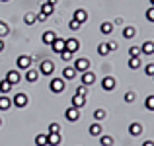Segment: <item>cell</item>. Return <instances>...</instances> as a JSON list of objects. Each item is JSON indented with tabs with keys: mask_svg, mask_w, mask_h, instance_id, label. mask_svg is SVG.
I'll list each match as a JSON object with an SVG mask.
<instances>
[{
	"mask_svg": "<svg viewBox=\"0 0 154 146\" xmlns=\"http://www.w3.org/2000/svg\"><path fill=\"white\" fill-rule=\"evenodd\" d=\"M64 117H66V121H70V123H76V121L80 119V109H76V107H68L66 111H64Z\"/></svg>",
	"mask_w": 154,
	"mask_h": 146,
	"instance_id": "obj_9",
	"label": "cell"
},
{
	"mask_svg": "<svg viewBox=\"0 0 154 146\" xmlns=\"http://www.w3.org/2000/svg\"><path fill=\"white\" fill-rule=\"evenodd\" d=\"M117 86V80L113 78V76H105V78L102 80V90L103 92H113Z\"/></svg>",
	"mask_w": 154,
	"mask_h": 146,
	"instance_id": "obj_8",
	"label": "cell"
},
{
	"mask_svg": "<svg viewBox=\"0 0 154 146\" xmlns=\"http://www.w3.org/2000/svg\"><path fill=\"white\" fill-rule=\"evenodd\" d=\"M76 94H78V96H84V97H86V96H88V86H82V84H80V86L76 88Z\"/></svg>",
	"mask_w": 154,
	"mask_h": 146,
	"instance_id": "obj_39",
	"label": "cell"
},
{
	"mask_svg": "<svg viewBox=\"0 0 154 146\" xmlns=\"http://www.w3.org/2000/svg\"><path fill=\"white\" fill-rule=\"evenodd\" d=\"M10 107H14L12 99L8 96H0V111H8Z\"/></svg>",
	"mask_w": 154,
	"mask_h": 146,
	"instance_id": "obj_20",
	"label": "cell"
},
{
	"mask_svg": "<svg viewBox=\"0 0 154 146\" xmlns=\"http://www.w3.org/2000/svg\"><path fill=\"white\" fill-rule=\"evenodd\" d=\"M127 64H129L131 70H137V68H140V59H139V56H131Z\"/></svg>",
	"mask_w": 154,
	"mask_h": 146,
	"instance_id": "obj_29",
	"label": "cell"
},
{
	"mask_svg": "<svg viewBox=\"0 0 154 146\" xmlns=\"http://www.w3.org/2000/svg\"><path fill=\"white\" fill-rule=\"evenodd\" d=\"M10 90H12V84L8 82V80H2V82H0V94L8 96V94H10Z\"/></svg>",
	"mask_w": 154,
	"mask_h": 146,
	"instance_id": "obj_26",
	"label": "cell"
},
{
	"mask_svg": "<svg viewBox=\"0 0 154 146\" xmlns=\"http://www.w3.org/2000/svg\"><path fill=\"white\" fill-rule=\"evenodd\" d=\"M49 90L53 92V94H63V92H64V80H63V78H59V76L51 78V82H49Z\"/></svg>",
	"mask_w": 154,
	"mask_h": 146,
	"instance_id": "obj_3",
	"label": "cell"
},
{
	"mask_svg": "<svg viewBox=\"0 0 154 146\" xmlns=\"http://www.w3.org/2000/svg\"><path fill=\"white\" fill-rule=\"evenodd\" d=\"M55 39H57V33H55V31H51V29H49V31H45V33H43L41 41L45 43V45H49V47H51V43L55 41Z\"/></svg>",
	"mask_w": 154,
	"mask_h": 146,
	"instance_id": "obj_21",
	"label": "cell"
},
{
	"mask_svg": "<svg viewBox=\"0 0 154 146\" xmlns=\"http://www.w3.org/2000/svg\"><path fill=\"white\" fill-rule=\"evenodd\" d=\"M12 103H14V107H20V109H23L27 103H29V97H27V94L20 92V94H16L14 97H12Z\"/></svg>",
	"mask_w": 154,
	"mask_h": 146,
	"instance_id": "obj_4",
	"label": "cell"
},
{
	"mask_svg": "<svg viewBox=\"0 0 154 146\" xmlns=\"http://www.w3.org/2000/svg\"><path fill=\"white\" fill-rule=\"evenodd\" d=\"M51 49H53V51L57 53V55H60V53L64 51V39H63V37H59V35H57V39H55V41L51 43Z\"/></svg>",
	"mask_w": 154,
	"mask_h": 146,
	"instance_id": "obj_13",
	"label": "cell"
},
{
	"mask_svg": "<svg viewBox=\"0 0 154 146\" xmlns=\"http://www.w3.org/2000/svg\"><path fill=\"white\" fill-rule=\"evenodd\" d=\"M63 138H60V132H55V135H47V144L49 146H60Z\"/></svg>",
	"mask_w": 154,
	"mask_h": 146,
	"instance_id": "obj_19",
	"label": "cell"
},
{
	"mask_svg": "<svg viewBox=\"0 0 154 146\" xmlns=\"http://www.w3.org/2000/svg\"><path fill=\"white\" fill-rule=\"evenodd\" d=\"M53 12H55V6H51V4H41V6H39V14H43V16H47V18H49V16L53 14Z\"/></svg>",
	"mask_w": 154,
	"mask_h": 146,
	"instance_id": "obj_22",
	"label": "cell"
},
{
	"mask_svg": "<svg viewBox=\"0 0 154 146\" xmlns=\"http://www.w3.org/2000/svg\"><path fill=\"white\" fill-rule=\"evenodd\" d=\"M152 80H154V76H152Z\"/></svg>",
	"mask_w": 154,
	"mask_h": 146,
	"instance_id": "obj_51",
	"label": "cell"
},
{
	"mask_svg": "<svg viewBox=\"0 0 154 146\" xmlns=\"http://www.w3.org/2000/svg\"><path fill=\"white\" fill-rule=\"evenodd\" d=\"M0 125H2V119H0Z\"/></svg>",
	"mask_w": 154,
	"mask_h": 146,
	"instance_id": "obj_50",
	"label": "cell"
},
{
	"mask_svg": "<svg viewBox=\"0 0 154 146\" xmlns=\"http://www.w3.org/2000/svg\"><path fill=\"white\" fill-rule=\"evenodd\" d=\"M98 138H100V144L102 146H113V142H115L113 136H109V135H102V136H98Z\"/></svg>",
	"mask_w": 154,
	"mask_h": 146,
	"instance_id": "obj_27",
	"label": "cell"
},
{
	"mask_svg": "<svg viewBox=\"0 0 154 146\" xmlns=\"http://www.w3.org/2000/svg\"><path fill=\"white\" fill-rule=\"evenodd\" d=\"M143 146H154V140H144Z\"/></svg>",
	"mask_w": 154,
	"mask_h": 146,
	"instance_id": "obj_45",
	"label": "cell"
},
{
	"mask_svg": "<svg viewBox=\"0 0 154 146\" xmlns=\"http://www.w3.org/2000/svg\"><path fill=\"white\" fill-rule=\"evenodd\" d=\"M4 80H8L12 86H16V84L22 82V74H20L18 68H14V70H8V72H6V78H4Z\"/></svg>",
	"mask_w": 154,
	"mask_h": 146,
	"instance_id": "obj_5",
	"label": "cell"
},
{
	"mask_svg": "<svg viewBox=\"0 0 154 146\" xmlns=\"http://www.w3.org/2000/svg\"><path fill=\"white\" fill-rule=\"evenodd\" d=\"M23 22H26L27 26H33V23L37 22V14H35V12H27V14L23 16Z\"/></svg>",
	"mask_w": 154,
	"mask_h": 146,
	"instance_id": "obj_24",
	"label": "cell"
},
{
	"mask_svg": "<svg viewBox=\"0 0 154 146\" xmlns=\"http://www.w3.org/2000/svg\"><path fill=\"white\" fill-rule=\"evenodd\" d=\"M123 99H125V103H135V99H137V94H135V92H125Z\"/></svg>",
	"mask_w": 154,
	"mask_h": 146,
	"instance_id": "obj_32",
	"label": "cell"
},
{
	"mask_svg": "<svg viewBox=\"0 0 154 146\" xmlns=\"http://www.w3.org/2000/svg\"><path fill=\"white\" fill-rule=\"evenodd\" d=\"M113 26H123V18H115V22H111Z\"/></svg>",
	"mask_w": 154,
	"mask_h": 146,
	"instance_id": "obj_43",
	"label": "cell"
},
{
	"mask_svg": "<svg viewBox=\"0 0 154 146\" xmlns=\"http://www.w3.org/2000/svg\"><path fill=\"white\" fill-rule=\"evenodd\" d=\"M150 4H152V6H154V0H150Z\"/></svg>",
	"mask_w": 154,
	"mask_h": 146,
	"instance_id": "obj_49",
	"label": "cell"
},
{
	"mask_svg": "<svg viewBox=\"0 0 154 146\" xmlns=\"http://www.w3.org/2000/svg\"><path fill=\"white\" fill-rule=\"evenodd\" d=\"M107 49H109V53L117 51V49H119V43H117V41H107Z\"/></svg>",
	"mask_w": 154,
	"mask_h": 146,
	"instance_id": "obj_42",
	"label": "cell"
},
{
	"mask_svg": "<svg viewBox=\"0 0 154 146\" xmlns=\"http://www.w3.org/2000/svg\"><path fill=\"white\" fill-rule=\"evenodd\" d=\"M72 20H76L78 23H86V22H88V12L84 10V8H78V10H74Z\"/></svg>",
	"mask_w": 154,
	"mask_h": 146,
	"instance_id": "obj_12",
	"label": "cell"
},
{
	"mask_svg": "<svg viewBox=\"0 0 154 146\" xmlns=\"http://www.w3.org/2000/svg\"><path fill=\"white\" fill-rule=\"evenodd\" d=\"M84 105H86V97H84V96H78V94H74V96H72V107L82 109Z\"/></svg>",
	"mask_w": 154,
	"mask_h": 146,
	"instance_id": "obj_18",
	"label": "cell"
},
{
	"mask_svg": "<svg viewBox=\"0 0 154 146\" xmlns=\"http://www.w3.org/2000/svg\"><path fill=\"white\" fill-rule=\"evenodd\" d=\"M47 4H51V6H57V4H59V0H47Z\"/></svg>",
	"mask_w": 154,
	"mask_h": 146,
	"instance_id": "obj_46",
	"label": "cell"
},
{
	"mask_svg": "<svg viewBox=\"0 0 154 146\" xmlns=\"http://www.w3.org/2000/svg\"><path fill=\"white\" fill-rule=\"evenodd\" d=\"M80 82H82V86H92V84L96 82V74L92 70L80 72Z\"/></svg>",
	"mask_w": 154,
	"mask_h": 146,
	"instance_id": "obj_6",
	"label": "cell"
},
{
	"mask_svg": "<svg viewBox=\"0 0 154 146\" xmlns=\"http://www.w3.org/2000/svg\"><path fill=\"white\" fill-rule=\"evenodd\" d=\"M76 74H78V72H76L74 66H66V68L63 70V76H60V78H63V80H74Z\"/></svg>",
	"mask_w": 154,
	"mask_h": 146,
	"instance_id": "obj_17",
	"label": "cell"
},
{
	"mask_svg": "<svg viewBox=\"0 0 154 146\" xmlns=\"http://www.w3.org/2000/svg\"><path fill=\"white\" fill-rule=\"evenodd\" d=\"M2 51H4V41L0 39V53H2Z\"/></svg>",
	"mask_w": 154,
	"mask_h": 146,
	"instance_id": "obj_47",
	"label": "cell"
},
{
	"mask_svg": "<svg viewBox=\"0 0 154 146\" xmlns=\"http://www.w3.org/2000/svg\"><path fill=\"white\" fill-rule=\"evenodd\" d=\"M39 76H41V74H39V70H35V68H27L26 74H23V78H26L29 84H33V82H37V80H39Z\"/></svg>",
	"mask_w": 154,
	"mask_h": 146,
	"instance_id": "obj_11",
	"label": "cell"
},
{
	"mask_svg": "<svg viewBox=\"0 0 154 146\" xmlns=\"http://www.w3.org/2000/svg\"><path fill=\"white\" fill-rule=\"evenodd\" d=\"M137 35V29L133 26H127V27H123V37L125 39H133Z\"/></svg>",
	"mask_w": 154,
	"mask_h": 146,
	"instance_id": "obj_23",
	"label": "cell"
},
{
	"mask_svg": "<svg viewBox=\"0 0 154 146\" xmlns=\"http://www.w3.org/2000/svg\"><path fill=\"white\" fill-rule=\"evenodd\" d=\"M45 20H47V16H43V14L37 12V22H45Z\"/></svg>",
	"mask_w": 154,
	"mask_h": 146,
	"instance_id": "obj_44",
	"label": "cell"
},
{
	"mask_svg": "<svg viewBox=\"0 0 154 146\" xmlns=\"http://www.w3.org/2000/svg\"><path fill=\"white\" fill-rule=\"evenodd\" d=\"M88 132H90V136H102L103 135V131H102V123H92L90 125V129H88Z\"/></svg>",
	"mask_w": 154,
	"mask_h": 146,
	"instance_id": "obj_15",
	"label": "cell"
},
{
	"mask_svg": "<svg viewBox=\"0 0 154 146\" xmlns=\"http://www.w3.org/2000/svg\"><path fill=\"white\" fill-rule=\"evenodd\" d=\"M144 74H146V76H154V62H148L146 66H144Z\"/></svg>",
	"mask_w": 154,
	"mask_h": 146,
	"instance_id": "obj_38",
	"label": "cell"
},
{
	"mask_svg": "<svg viewBox=\"0 0 154 146\" xmlns=\"http://www.w3.org/2000/svg\"><path fill=\"white\" fill-rule=\"evenodd\" d=\"M60 59H63L64 62H70V60L74 59V53H68V51H63V53H60Z\"/></svg>",
	"mask_w": 154,
	"mask_h": 146,
	"instance_id": "obj_35",
	"label": "cell"
},
{
	"mask_svg": "<svg viewBox=\"0 0 154 146\" xmlns=\"http://www.w3.org/2000/svg\"><path fill=\"white\" fill-rule=\"evenodd\" d=\"M74 68H76V72H86V70H90V59H74Z\"/></svg>",
	"mask_w": 154,
	"mask_h": 146,
	"instance_id": "obj_7",
	"label": "cell"
},
{
	"mask_svg": "<svg viewBox=\"0 0 154 146\" xmlns=\"http://www.w3.org/2000/svg\"><path fill=\"white\" fill-rule=\"evenodd\" d=\"M31 62H33V59H31L29 55H20L18 59H16V68L26 72L27 68H31Z\"/></svg>",
	"mask_w": 154,
	"mask_h": 146,
	"instance_id": "obj_2",
	"label": "cell"
},
{
	"mask_svg": "<svg viewBox=\"0 0 154 146\" xmlns=\"http://www.w3.org/2000/svg\"><path fill=\"white\" fill-rule=\"evenodd\" d=\"M39 74L41 76H53L55 74V62L49 59L41 60V64H39Z\"/></svg>",
	"mask_w": 154,
	"mask_h": 146,
	"instance_id": "obj_1",
	"label": "cell"
},
{
	"mask_svg": "<svg viewBox=\"0 0 154 146\" xmlns=\"http://www.w3.org/2000/svg\"><path fill=\"white\" fill-rule=\"evenodd\" d=\"M146 20H148V22H152V23H154V6H150V8L146 10Z\"/></svg>",
	"mask_w": 154,
	"mask_h": 146,
	"instance_id": "obj_41",
	"label": "cell"
},
{
	"mask_svg": "<svg viewBox=\"0 0 154 146\" xmlns=\"http://www.w3.org/2000/svg\"><path fill=\"white\" fill-rule=\"evenodd\" d=\"M129 56H140V47L131 45L129 47Z\"/></svg>",
	"mask_w": 154,
	"mask_h": 146,
	"instance_id": "obj_36",
	"label": "cell"
},
{
	"mask_svg": "<svg viewBox=\"0 0 154 146\" xmlns=\"http://www.w3.org/2000/svg\"><path fill=\"white\" fill-rule=\"evenodd\" d=\"M0 2H10V0H0Z\"/></svg>",
	"mask_w": 154,
	"mask_h": 146,
	"instance_id": "obj_48",
	"label": "cell"
},
{
	"mask_svg": "<svg viewBox=\"0 0 154 146\" xmlns=\"http://www.w3.org/2000/svg\"><path fill=\"white\" fill-rule=\"evenodd\" d=\"M98 55H100V56H107V55H109L107 43H100V45H98Z\"/></svg>",
	"mask_w": 154,
	"mask_h": 146,
	"instance_id": "obj_30",
	"label": "cell"
},
{
	"mask_svg": "<svg viewBox=\"0 0 154 146\" xmlns=\"http://www.w3.org/2000/svg\"><path fill=\"white\" fill-rule=\"evenodd\" d=\"M144 109H148V111H154V96H148L146 99H144Z\"/></svg>",
	"mask_w": 154,
	"mask_h": 146,
	"instance_id": "obj_34",
	"label": "cell"
},
{
	"mask_svg": "<svg viewBox=\"0 0 154 146\" xmlns=\"http://www.w3.org/2000/svg\"><path fill=\"white\" fill-rule=\"evenodd\" d=\"M105 117H107V113H105V109H96L94 111V121H98V123H102V121L105 119Z\"/></svg>",
	"mask_w": 154,
	"mask_h": 146,
	"instance_id": "obj_28",
	"label": "cell"
},
{
	"mask_svg": "<svg viewBox=\"0 0 154 146\" xmlns=\"http://www.w3.org/2000/svg\"><path fill=\"white\" fill-rule=\"evenodd\" d=\"M80 26H82V23H78L76 20H70V23H68V27H70L72 31H78V29H80Z\"/></svg>",
	"mask_w": 154,
	"mask_h": 146,
	"instance_id": "obj_40",
	"label": "cell"
},
{
	"mask_svg": "<svg viewBox=\"0 0 154 146\" xmlns=\"http://www.w3.org/2000/svg\"><path fill=\"white\" fill-rule=\"evenodd\" d=\"M113 27H115V26H113L111 22H103L102 26H100V31H102L103 35H109V33H111V31H113Z\"/></svg>",
	"mask_w": 154,
	"mask_h": 146,
	"instance_id": "obj_25",
	"label": "cell"
},
{
	"mask_svg": "<svg viewBox=\"0 0 154 146\" xmlns=\"http://www.w3.org/2000/svg\"><path fill=\"white\" fill-rule=\"evenodd\" d=\"M35 146H49L47 144V135H37L35 136Z\"/></svg>",
	"mask_w": 154,
	"mask_h": 146,
	"instance_id": "obj_31",
	"label": "cell"
},
{
	"mask_svg": "<svg viewBox=\"0 0 154 146\" xmlns=\"http://www.w3.org/2000/svg\"><path fill=\"white\" fill-rule=\"evenodd\" d=\"M129 135L131 136H140L143 135V125L137 123V121H133V123L129 125Z\"/></svg>",
	"mask_w": 154,
	"mask_h": 146,
	"instance_id": "obj_14",
	"label": "cell"
},
{
	"mask_svg": "<svg viewBox=\"0 0 154 146\" xmlns=\"http://www.w3.org/2000/svg\"><path fill=\"white\" fill-rule=\"evenodd\" d=\"M78 49H80V41H78V39H74V37L64 39V51H68V53H76Z\"/></svg>",
	"mask_w": 154,
	"mask_h": 146,
	"instance_id": "obj_10",
	"label": "cell"
},
{
	"mask_svg": "<svg viewBox=\"0 0 154 146\" xmlns=\"http://www.w3.org/2000/svg\"><path fill=\"white\" fill-rule=\"evenodd\" d=\"M55 132H60V125L59 123H51L49 125V132H47V135H55Z\"/></svg>",
	"mask_w": 154,
	"mask_h": 146,
	"instance_id": "obj_37",
	"label": "cell"
},
{
	"mask_svg": "<svg viewBox=\"0 0 154 146\" xmlns=\"http://www.w3.org/2000/svg\"><path fill=\"white\" fill-rule=\"evenodd\" d=\"M152 53H154V41H144L143 45H140V55L150 56Z\"/></svg>",
	"mask_w": 154,
	"mask_h": 146,
	"instance_id": "obj_16",
	"label": "cell"
},
{
	"mask_svg": "<svg viewBox=\"0 0 154 146\" xmlns=\"http://www.w3.org/2000/svg\"><path fill=\"white\" fill-rule=\"evenodd\" d=\"M8 33H10V27H8V23H6V22H0V39L6 37Z\"/></svg>",
	"mask_w": 154,
	"mask_h": 146,
	"instance_id": "obj_33",
	"label": "cell"
}]
</instances>
